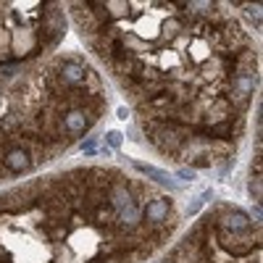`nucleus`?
I'll list each match as a JSON object with an SVG mask.
<instances>
[{
    "label": "nucleus",
    "mask_w": 263,
    "mask_h": 263,
    "mask_svg": "<svg viewBox=\"0 0 263 263\" xmlns=\"http://www.w3.org/2000/svg\"><path fill=\"white\" fill-rule=\"evenodd\" d=\"M187 135H190V126L177 124V121H161L150 132V140L156 142L163 153H179L187 142Z\"/></svg>",
    "instance_id": "nucleus-1"
},
{
    "label": "nucleus",
    "mask_w": 263,
    "mask_h": 263,
    "mask_svg": "<svg viewBox=\"0 0 263 263\" xmlns=\"http://www.w3.org/2000/svg\"><path fill=\"white\" fill-rule=\"evenodd\" d=\"M45 8L48 11L42 13V21H40V42H42V48H55L66 32V18L58 11V6L45 3Z\"/></svg>",
    "instance_id": "nucleus-2"
},
{
    "label": "nucleus",
    "mask_w": 263,
    "mask_h": 263,
    "mask_svg": "<svg viewBox=\"0 0 263 263\" xmlns=\"http://www.w3.org/2000/svg\"><path fill=\"white\" fill-rule=\"evenodd\" d=\"M216 237H218V245H221L229 255H234V258L250 255L253 248H258L253 232H224V229H216Z\"/></svg>",
    "instance_id": "nucleus-3"
},
{
    "label": "nucleus",
    "mask_w": 263,
    "mask_h": 263,
    "mask_svg": "<svg viewBox=\"0 0 263 263\" xmlns=\"http://www.w3.org/2000/svg\"><path fill=\"white\" fill-rule=\"evenodd\" d=\"M253 90H255V77H253V71H234L232 79H229V92H232V95H227L229 103H232V108H239V111H242V108H248Z\"/></svg>",
    "instance_id": "nucleus-4"
},
{
    "label": "nucleus",
    "mask_w": 263,
    "mask_h": 263,
    "mask_svg": "<svg viewBox=\"0 0 263 263\" xmlns=\"http://www.w3.org/2000/svg\"><path fill=\"white\" fill-rule=\"evenodd\" d=\"M55 79H58V84L63 87L66 92L69 90H77V87H82L84 84V79H87V69L79 63V61H61L58 66H55Z\"/></svg>",
    "instance_id": "nucleus-5"
},
{
    "label": "nucleus",
    "mask_w": 263,
    "mask_h": 263,
    "mask_svg": "<svg viewBox=\"0 0 263 263\" xmlns=\"http://www.w3.org/2000/svg\"><path fill=\"white\" fill-rule=\"evenodd\" d=\"M95 121H98V116H92L84 108H69L66 114H61V124H63L66 135H84Z\"/></svg>",
    "instance_id": "nucleus-6"
},
{
    "label": "nucleus",
    "mask_w": 263,
    "mask_h": 263,
    "mask_svg": "<svg viewBox=\"0 0 263 263\" xmlns=\"http://www.w3.org/2000/svg\"><path fill=\"white\" fill-rule=\"evenodd\" d=\"M168 213H171V200L168 197H156V200L145 203V208H142V218L150 227H163Z\"/></svg>",
    "instance_id": "nucleus-7"
},
{
    "label": "nucleus",
    "mask_w": 263,
    "mask_h": 263,
    "mask_svg": "<svg viewBox=\"0 0 263 263\" xmlns=\"http://www.w3.org/2000/svg\"><path fill=\"white\" fill-rule=\"evenodd\" d=\"M34 166V158L29 156V150L24 147H11L6 156H3V168L11 174H24Z\"/></svg>",
    "instance_id": "nucleus-8"
},
{
    "label": "nucleus",
    "mask_w": 263,
    "mask_h": 263,
    "mask_svg": "<svg viewBox=\"0 0 263 263\" xmlns=\"http://www.w3.org/2000/svg\"><path fill=\"white\" fill-rule=\"evenodd\" d=\"M250 227L253 221L245 211H227L216 221V229H224V232H250Z\"/></svg>",
    "instance_id": "nucleus-9"
},
{
    "label": "nucleus",
    "mask_w": 263,
    "mask_h": 263,
    "mask_svg": "<svg viewBox=\"0 0 263 263\" xmlns=\"http://www.w3.org/2000/svg\"><path fill=\"white\" fill-rule=\"evenodd\" d=\"M108 203H111V208L119 213L121 208H126V205L135 203V197H132V192H129V187H126L124 182H116V184L108 187Z\"/></svg>",
    "instance_id": "nucleus-10"
},
{
    "label": "nucleus",
    "mask_w": 263,
    "mask_h": 263,
    "mask_svg": "<svg viewBox=\"0 0 263 263\" xmlns=\"http://www.w3.org/2000/svg\"><path fill=\"white\" fill-rule=\"evenodd\" d=\"M74 8H77V11H74V16H77L79 29H82V32H87V34H95L100 27H98V21H95L92 11L87 8V3H84V6H74Z\"/></svg>",
    "instance_id": "nucleus-11"
},
{
    "label": "nucleus",
    "mask_w": 263,
    "mask_h": 263,
    "mask_svg": "<svg viewBox=\"0 0 263 263\" xmlns=\"http://www.w3.org/2000/svg\"><path fill=\"white\" fill-rule=\"evenodd\" d=\"M137 221H140V208H137L135 203L126 205V208H121V211L116 213V227H119V229H135Z\"/></svg>",
    "instance_id": "nucleus-12"
},
{
    "label": "nucleus",
    "mask_w": 263,
    "mask_h": 263,
    "mask_svg": "<svg viewBox=\"0 0 263 263\" xmlns=\"http://www.w3.org/2000/svg\"><path fill=\"white\" fill-rule=\"evenodd\" d=\"M190 53H192V61H195V63L205 61V58L211 55V42H208L205 37H195V40L190 42Z\"/></svg>",
    "instance_id": "nucleus-13"
},
{
    "label": "nucleus",
    "mask_w": 263,
    "mask_h": 263,
    "mask_svg": "<svg viewBox=\"0 0 263 263\" xmlns=\"http://www.w3.org/2000/svg\"><path fill=\"white\" fill-rule=\"evenodd\" d=\"M135 168H137L140 174H145V177H150V179H156L158 184H171V179H168V174H163L161 168H153V166H145V163H135Z\"/></svg>",
    "instance_id": "nucleus-14"
},
{
    "label": "nucleus",
    "mask_w": 263,
    "mask_h": 263,
    "mask_svg": "<svg viewBox=\"0 0 263 263\" xmlns=\"http://www.w3.org/2000/svg\"><path fill=\"white\" fill-rule=\"evenodd\" d=\"M92 221L95 224H103V227H114V221H116V211L111 208V205H100L95 213H92Z\"/></svg>",
    "instance_id": "nucleus-15"
},
{
    "label": "nucleus",
    "mask_w": 263,
    "mask_h": 263,
    "mask_svg": "<svg viewBox=\"0 0 263 263\" xmlns=\"http://www.w3.org/2000/svg\"><path fill=\"white\" fill-rule=\"evenodd\" d=\"M45 229H48V237L55 239V242H63L66 234H69V227H66V221H45Z\"/></svg>",
    "instance_id": "nucleus-16"
},
{
    "label": "nucleus",
    "mask_w": 263,
    "mask_h": 263,
    "mask_svg": "<svg viewBox=\"0 0 263 263\" xmlns=\"http://www.w3.org/2000/svg\"><path fill=\"white\" fill-rule=\"evenodd\" d=\"M248 190H250V195H253V200H260V197H263V182H260L258 174H253V177H250Z\"/></svg>",
    "instance_id": "nucleus-17"
},
{
    "label": "nucleus",
    "mask_w": 263,
    "mask_h": 263,
    "mask_svg": "<svg viewBox=\"0 0 263 263\" xmlns=\"http://www.w3.org/2000/svg\"><path fill=\"white\" fill-rule=\"evenodd\" d=\"M161 29H163V37H177V34L182 32V21L171 18V21H166V24H163Z\"/></svg>",
    "instance_id": "nucleus-18"
},
{
    "label": "nucleus",
    "mask_w": 263,
    "mask_h": 263,
    "mask_svg": "<svg viewBox=\"0 0 263 263\" xmlns=\"http://www.w3.org/2000/svg\"><path fill=\"white\" fill-rule=\"evenodd\" d=\"M190 163H192L195 168H205V166H211V163H213V156H211V153H200V156L190 158Z\"/></svg>",
    "instance_id": "nucleus-19"
},
{
    "label": "nucleus",
    "mask_w": 263,
    "mask_h": 263,
    "mask_svg": "<svg viewBox=\"0 0 263 263\" xmlns=\"http://www.w3.org/2000/svg\"><path fill=\"white\" fill-rule=\"evenodd\" d=\"M108 145H111V147H119L121 142H124V135H121V132H108Z\"/></svg>",
    "instance_id": "nucleus-20"
},
{
    "label": "nucleus",
    "mask_w": 263,
    "mask_h": 263,
    "mask_svg": "<svg viewBox=\"0 0 263 263\" xmlns=\"http://www.w3.org/2000/svg\"><path fill=\"white\" fill-rule=\"evenodd\" d=\"M8 48H11V34L0 29V53H8Z\"/></svg>",
    "instance_id": "nucleus-21"
},
{
    "label": "nucleus",
    "mask_w": 263,
    "mask_h": 263,
    "mask_svg": "<svg viewBox=\"0 0 263 263\" xmlns=\"http://www.w3.org/2000/svg\"><path fill=\"white\" fill-rule=\"evenodd\" d=\"M248 13L255 16V21H260V6H258V3H255V6H248Z\"/></svg>",
    "instance_id": "nucleus-22"
},
{
    "label": "nucleus",
    "mask_w": 263,
    "mask_h": 263,
    "mask_svg": "<svg viewBox=\"0 0 263 263\" xmlns=\"http://www.w3.org/2000/svg\"><path fill=\"white\" fill-rule=\"evenodd\" d=\"M179 177H182V179H195V171H192V168H182Z\"/></svg>",
    "instance_id": "nucleus-23"
},
{
    "label": "nucleus",
    "mask_w": 263,
    "mask_h": 263,
    "mask_svg": "<svg viewBox=\"0 0 263 263\" xmlns=\"http://www.w3.org/2000/svg\"><path fill=\"white\" fill-rule=\"evenodd\" d=\"M82 150H84V153H95V140H90V142H84V145H82Z\"/></svg>",
    "instance_id": "nucleus-24"
},
{
    "label": "nucleus",
    "mask_w": 263,
    "mask_h": 263,
    "mask_svg": "<svg viewBox=\"0 0 263 263\" xmlns=\"http://www.w3.org/2000/svg\"><path fill=\"white\" fill-rule=\"evenodd\" d=\"M253 216H255V224H260V205H255V211H253Z\"/></svg>",
    "instance_id": "nucleus-25"
},
{
    "label": "nucleus",
    "mask_w": 263,
    "mask_h": 263,
    "mask_svg": "<svg viewBox=\"0 0 263 263\" xmlns=\"http://www.w3.org/2000/svg\"><path fill=\"white\" fill-rule=\"evenodd\" d=\"M158 263H168V260H158Z\"/></svg>",
    "instance_id": "nucleus-26"
},
{
    "label": "nucleus",
    "mask_w": 263,
    "mask_h": 263,
    "mask_svg": "<svg viewBox=\"0 0 263 263\" xmlns=\"http://www.w3.org/2000/svg\"><path fill=\"white\" fill-rule=\"evenodd\" d=\"M0 103H3V95H0Z\"/></svg>",
    "instance_id": "nucleus-27"
}]
</instances>
